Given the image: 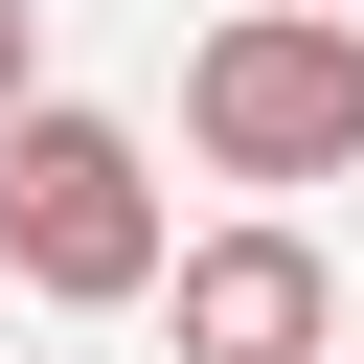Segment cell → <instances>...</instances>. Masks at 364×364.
Here are the masks:
<instances>
[{
	"instance_id": "3957f363",
	"label": "cell",
	"mask_w": 364,
	"mask_h": 364,
	"mask_svg": "<svg viewBox=\"0 0 364 364\" xmlns=\"http://www.w3.org/2000/svg\"><path fill=\"white\" fill-rule=\"evenodd\" d=\"M159 296H182V364H318V318H341V273H318V228H205V250H159Z\"/></svg>"
},
{
	"instance_id": "277c9868",
	"label": "cell",
	"mask_w": 364,
	"mask_h": 364,
	"mask_svg": "<svg viewBox=\"0 0 364 364\" xmlns=\"http://www.w3.org/2000/svg\"><path fill=\"white\" fill-rule=\"evenodd\" d=\"M23 91H46V23H23V0H0V114H23Z\"/></svg>"
},
{
	"instance_id": "5b68a950",
	"label": "cell",
	"mask_w": 364,
	"mask_h": 364,
	"mask_svg": "<svg viewBox=\"0 0 364 364\" xmlns=\"http://www.w3.org/2000/svg\"><path fill=\"white\" fill-rule=\"evenodd\" d=\"M341 23H364V0H341Z\"/></svg>"
},
{
	"instance_id": "6da1fadb",
	"label": "cell",
	"mask_w": 364,
	"mask_h": 364,
	"mask_svg": "<svg viewBox=\"0 0 364 364\" xmlns=\"http://www.w3.org/2000/svg\"><path fill=\"white\" fill-rule=\"evenodd\" d=\"M159 250H182V228H159V159H136L114 114H68V91H23V114H0V273L68 296V318H136Z\"/></svg>"
},
{
	"instance_id": "7a4b0ae2",
	"label": "cell",
	"mask_w": 364,
	"mask_h": 364,
	"mask_svg": "<svg viewBox=\"0 0 364 364\" xmlns=\"http://www.w3.org/2000/svg\"><path fill=\"white\" fill-rule=\"evenodd\" d=\"M182 136L205 182H364V23L341 0H250L182 46Z\"/></svg>"
}]
</instances>
